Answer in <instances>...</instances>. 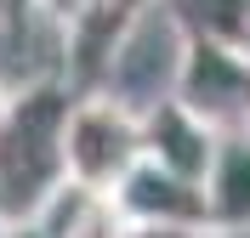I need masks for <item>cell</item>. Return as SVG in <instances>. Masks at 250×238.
Segmentation results:
<instances>
[{
	"label": "cell",
	"instance_id": "1",
	"mask_svg": "<svg viewBox=\"0 0 250 238\" xmlns=\"http://www.w3.org/2000/svg\"><path fill=\"white\" fill-rule=\"evenodd\" d=\"M68 108H74L68 79H34L12 91V108L0 119V216L12 221V233H23L29 216L68 182L62 159Z\"/></svg>",
	"mask_w": 250,
	"mask_h": 238
},
{
	"label": "cell",
	"instance_id": "2",
	"mask_svg": "<svg viewBox=\"0 0 250 238\" xmlns=\"http://www.w3.org/2000/svg\"><path fill=\"white\" fill-rule=\"evenodd\" d=\"M171 96L222 136L250 130V40L182 34L176 68H171Z\"/></svg>",
	"mask_w": 250,
	"mask_h": 238
},
{
	"label": "cell",
	"instance_id": "3",
	"mask_svg": "<svg viewBox=\"0 0 250 238\" xmlns=\"http://www.w3.org/2000/svg\"><path fill=\"white\" fill-rule=\"evenodd\" d=\"M62 159H68V176L74 182L108 193L142 159V108L125 102L120 91H108V85L74 91L68 130H62Z\"/></svg>",
	"mask_w": 250,
	"mask_h": 238
},
{
	"label": "cell",
	"instance_id": "4",
	"mask_svg": "<svg viewBox=\"0 0 250 238\" xmlns=\"http://www.w3.org/2000/svg\"><path fill=\"white\" fill-rule=\"evenodd\" d=\"M108 199L120 210V233H210L205 182H193L148 153L108 187Z\"/></svg>",
	"mask_w": 250,
	"mask_h": 238
},
{
	"label": "cell",
	"instance_id": "5",
	"mask_svg": "<svg viewBox=\"0 0 250 238\" xmlns=\"http://www.w3.org/2000/svg\"><path fill=\"white\" fill-rule=\"evenodd\" d=\"M216 147H222V130H210L199 113L182 108L171 91L154 96V102L142 108V153H148V159H159V165H171V170L205 182Z\"/></svg>",
	"mask_w": 250,
	"mask_h": 238
},
{
	"label": "cell",
	"instance_id": "6",
	"mask_svg": "<svg viewBox=\"0 0 250 238\" xmlns=\"http://www.w3.org/2000/svg\"><path fill=\"white\" fill-rule=\"evenodd\" d=\"M205 216L210 233H250V130L222 136L205 170Z\"/></svg>",
	"mask_w": 250,
	"mask_h": 238
},
{
	"label": "cell",
	"instance_id": "7",
	"mask_svg": "<svg viewBox=\"0 0 250 238\" xmlns=\"http://www.w3.org/2000/svg\"><path fill=\"white\" fill-rule=\"evenodd\" d=\"M23 233H57V238H85V233H120V210L103 187H85V182H62L46 204L29 216Z\"/></svg>",
	"mask_w": 250,
	"mask_h": 238
},
{
	"label": "cell",
	"instance_id": "8",
	"mask_svg": "<svg viewBox=\"0 0 250 238\" xmlns=\"http://www.w3.org/2000/svg\"><path fill=\"white\" fill-rule=\"evenodd\" d=\"M182 34H216V40H250V0H159Z\"/></svg>",
	"mask_w": 250,
	"mask_h": 238
},
{
	"label": "cell",
	"instance_id": "9",
	"mask_svg": "<svg viewBox=\"0 0 250 238\" xmlns=\"http://www.w3.org/2000/svg\"><path fill=\"white\" fill-rule=\"evenodd\" d=\"M29 6H34L40 17H51V23L62 29V23H74V17L85 12V6H91V0H29Z\"/></svg>",
	"mask_w": 250,
	"mask_h": 238
},
{
	"label": "cell",
	"instance_id": "10",
	"mask_svg": "<svg viewBox=\"0 0 250 238\" xmlns=\"http://www.w3.org/2000/svg\"><path fill=\"white\" fill-rule=\"evenodd\" d=\"M17 6H23V0H0V29H6V23L17 17Z\"/></svg>",
	"mask_w": 250,
	"mask_h": 238
},
{
	"label": "cell",
	"instance_id": "11",
	"mask_svg": "<svg viewBox=\"0 0 250 238\" xmlns=\"http://www.w3.org/2000/svg\"><path fill=\"white\" fill-rule=\"evenodd\" d=\"M6 108H12V91H6V85H0V119H6Z\"/></svg>",
	"mask_w": 250,
	"mask_h": 238
}]
</instances>
